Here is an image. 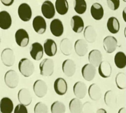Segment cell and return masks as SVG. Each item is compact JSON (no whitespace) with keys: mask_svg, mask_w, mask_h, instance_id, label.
Segmentation results:
<instances>
[{"mask_svg":"<svg viewBox=\"0 0 126 113\" xmlns=\"http://www.w3.org/2000/svg\"><path fill=\"white\" fill-rule=\"evenodd\" d=\"M73 91L77 99H82L86 96L87 87L85 83L82 81H78L73 86Z\"/></svg>","mask_w":126,"mask_h":113,"instance_id":"obj_17","label":"cell"},{"mask_svg":"<svg viewBox=\"0 0 126 113\" xmlns=\"http://www.w3.org/2000/svg\"><path fill=\"white\" fill-rule=\"evenodd\" d=\"M43 51L45 54L49 57H53L57 52V46L54 40L47 38L43 43Z\"/></svg>","mask_w":126,"mask_h":113,"instance_id":"obj_12","label":"cell"},{"mask_svg":"<svg viewBox=\"0 0 126 113\" xmlns=\"http://www.w3.org/2000/svg\"><path fill=\"white\" fill-rule=\"evenodd\" d=\"M81 113H94V109L91 103L87 101L83 104Z\"/></svg>","mask_w":126,"mask_h":113,"instance_id":"obj_38","label":"cell"},{"mask_svg":"<svg viewBox=\"0 0 126 113\" xmlns=\"http://www.w3.org/2000/svg\"><path fill=\"white\" fill-rule=\"evenodd\" d=\"M88 59L90 64L94 67H98L100 63L102 61V54L98 50H93L89 53Z\"/></svg>","mask_w":126,"mask_h":113,"instance_id":"obj_21","label":"cell"},{"mask_svg":"<svg viewBox=\"0 0 126 113\" xmlns=\"http://www.w3.org/2000/svg\"><path fill=\"white\" fill-rule=\"evenodd\" d=\"M14 113H28V112L26 107L21 104H18L14 109Z\"/></svg>","mask_w":126,"mask_h":113,"instance_id":"obj_40","label":"cell"},{"mask_svg":"<svg viewBox=\"0 0 126 113\" xmlns=\"http://www.w3.org/2000/svg\"><path fill=\"white\" fill-rule=\"evenodd\" d=\"M74 11L79 15L85 13L87 10V3L85 0H75Z\"/></svg>","mask_w":126,"mask_h":113,"instance_id":"obj_35","label":"cell"},{"mask_svg":"<svg viewBox=\"0 0 126 113\" xmlns=\"http://www.w3.org/2000/svg\"><path fill=\"white\" fill-rule=\"evenodd\" d=\"M12 25V18L7 11H0V28L3 30H7Z\"/></svg>","mask_w":126,"mask_h":113,"instance_id":"obj_22","label":"cell"},{"mask_svg":"<svg viewBox=\"0 0 126 113\" xmlns=\"http://www.w3.org/2000/svg\"><path fill=\"white\" fill-rule=\"evenodd\" d=\"M1 59L4 65L7 67H11L15 62V55L11 48L4 49L1 54Z\"/></svg>","mask_w":126,"mask_h":113,"instance_id":"obj_5","label":"cell"},{"mask_svg":"<svg viewBox=\"0 0 126 113\" xmlns=\"http://www.w3.org/2000/svg\"><path fill=\"white\" fill-rule=\"evenodd\" d=\"M89 97L92 101H98L102 97V91L100 87L96 83H93L88 88Z\"/></svg>","mask_w":126,"mask_h":113,"instance_id":"obj_23","label":"cell"},{"mask_svg":"<svg viewBox=\"0 0 126 113\" xmlns=\"http://www.w3.org/2000/svg\"><path fill=\"white\" fill-rule=\"evenodd\" d=\"M74 50L78 56L83 57L88 52V44L85 40H77L74 44Z\"/></svg>","mask_w":126,"mask_h":113,"instance_id":"obj_20","label":"cell"},{"mask_svg":"<svg viewBox=\"0 0 126 113\" xmlns=\"http://www.w3.org/2000/svg\"><path fill=\"white\" fill-rule=\"evenodd\" d=\"M1 3L5 6H11L14 3L13 0H1Z\"/></svg>","mask_w":126,"mask_h":113,"instance_id":"obj_41","label":"cell"},{"mask_svg":"<svg viewBox=\"0 0 126 113\" xmlns=\"http://www.w3.org/2000/svg\"><path fill=\"white\" fill-rule=\"evenodd\" d=\"M51 113H65V105L61 101H55L51 105Z\"/></svg>","mask_w":126,"mask_h":113,"instance_id":"obj_36","label":"cell"},{"mask_svg":"<svg viewBox=\"0 0 126 113\" xmlns=\"http://www.w3.org/2000/svg\"><path fill=\"white\" fill-rule=\"evenodd\" d=\"M91 15L94 20L99 21L103 18L104 16V9L101 4L94 3L91 7Z\"/></svg>","mask_w":126,"mask_h":113,"instance_id":"obj_27","label":"cell"},{"mask_svg":"<svg viewBox=\"0 0 126 113\" xmlns=\"http://www.w3.org/2000/svg\"><path fill=\"white\" fill-rule=\"evenodd\" d=\"M55 11L61 15H64L68 13L69 9L68 3L66 0H56L55 4Z\"/></svg>","mask_w":126,"mask_h":113,"instance_id":"obj_29","label":"cell"},{"mask_svg":"<svg viewBox=\"0 0 126 113\" xmlns=\"http://www.w3.org/2000/svg\"><path fill=\"white\" fill-rule=\"evenodd\" d=\"M18 100L20 104L27 107L32 103V96L28 89L26 88H22L18 93Z\"/></svg>","mask_w":126,"mask_h":113,"instance_id":"obj_14","label":"cell"},{"mask_svg":"<svg viewBox=\"0 0 126 113\" xmlns=\"http://www.w3.org/2000/svg\"><path fill=\"white\" fill-rule=\"evenodd\" d=\"M16 43L20 47H26L29 44L30 38L28 32L24 28L18 29L15 34Z\"/></svg>","mask_w":126,"mask_h":113,"instance_id":"obj_4","label":"cell"},{"mask_svg":"<svg viewBox=\"0 0 126 113\" xmlns=\"http://www.w3.org/2000/svg\"><path fill=\"white\" fill-rule=\"evenodd\" d=\"M106 26H107L108 31L110 32V33L117 34L120 30V22L117 18L114 17H111L108 19Z\"/></svg>","mask_w":126,"mask_h":113,"instance_id":"obj_28","label":"cell"},{"mask_svg":"<svg viewBox=\"0 0 126 113\" xmlns=\"http://www.w3.org/2000/svg\"><path fill=\"white\" fill-rule=\"evenodd\" d=\"M115 81L119 89L123 90L126 88V75L124 72H120L116 75Z\"/></svg>","mask_w":126,"mask_h":113,"instance_id":"obj_34","label":"cell"},{"mask_svg":"<svg viewBox=\"0 0 126 113\" xmlns=\"http://www.w3.org/2000/svg\"><path fill=\"white\" fill-rule=\"evenodd\" d=\"M33 112L34 113H49V110L45 103L39 102L35 104Z\"/></svg>","mask_w":126,"mask_h":113,"instance_id":"obj_37","label":"cell"},{"mask_svg":"<svg viewBox=\"0 0 126 113\" xmlns=\"http://www.w3.org/2000/svg\"><path fill=\"white\" fill-rule=\"evenodd\" d=\"M18 70L20 73L25 77H29L33 75L35 71V66L30 59L24 57L18 62Z\"/></svg>","mask_w":126,"mask_h":113,"instance_id":"obj_1","label":"cell"},{"mask_svg":"<svg viewBox=\"0 0 126 113\" xmlns=\"http://www.w3.org/2000/svg\"><path fill=\"white\" fill-rule=\"evenodd\" d=\"M54 89L58 95L63 96L67 93L68 84L64 78L59 77L54 82Z\"/></svg>","mask_w":126,"mask_h":113,"instance_id":"obj_18","label":"cell"},{"mask_svg":"<svg viewBox=\"0 0 126 113\" xmlns=\"http://www.w3.org/2000/svg\"><path fill=\"white\" fill-rule=\"evenodd\" d=\"M103 47L108 54L113 53L118 47V40L112 36H107L103 39Z\"/></svg>","mask_w":126,"mask_h":113,"instance_id":"obj_11","label":"cell"},{"mask_svg":"<svg viewBox=\"0 0 126 113\" xmlns=\"http://www.w3.org/2000/svg\"><path fill=\"white\" fill-rule=\"evenodd\" d=\"M70 25L72 30L76 33H81L84 29L83 20L79 15H74L71 18Z\"/></svg>","mask_w":126,"mask_h":113,"instance_id":"obj_19","label":"cell"},{"mask_svg":"<svg viewBox=\"0 0 126 113\" xmlns=\"http://www.w3.org/2000/svg\"><path fill=\"white\" fill-rule=\"evenodd\" d=\"M96 113H107L106 111L104 109H99L96 111Z\"/></svg>","mask_w":126,"mask_h":113,"instance_id":"obj_42","label":"cell"},{"mask_svg":"<svg viewBox=\"0 0 126 113\" xmlns=\"http://www.w3.org/2000/svg\"><path fill=\"white\" fill-rule=\"evenodd\" d=\"M0 43H1V39H0Z\"/></svg>","mask_w":126,"mask_h":113,"instance_id":"obj_45","label":"cell"},{"mask_svg":"<svg viewBox=\"0 0 126 113\" xmlns=\"http://www.w3.org/2000/svg\"><path fill=\"white\" fill-rule=\"evenodd\" d=\"M83 36H84L85 40L87 42L93 43V42L96 41V37H97L96 30L93 26H87L86 27L84 28Z\"/></svg>","mask_w":126,"mask_h":113,"instance_id":"obj_25","label":"cell"},{"mask_svg":"<svg viewBox=\"0 0 126 113\" xmlns=\"http://www.w3.org/2000/svg\"><path fill=\"white\" fill-rule=\"evenodd\" d=\"M72 43L70 41V40L65 38H63L61 41L60 43V49L61 52L64 56H70L72 51Z\"/></svg>","mask_w":126,"mask_h":113,"instance_id":"obj_30","label":"cell"},{"mask_svg":"<svg viewBox=\"0 0 126 113\" xmlns=\"http://www.w3.org/2000/svg\"><path fill=\"white\" fill-rule=\"evenodd\" d=\"M83 103L79 99L74 98L69 103V109L71 113H81Z\"/></svg>","mask_w":126,"mask_h":113,"instance_id":"obj_33","label":"cell"},{"mask_svg":"<svg viewBox=\"0 0 126 113\" xmlns=\"http://www.w3.org/2000/svg\"><path fill=\"white\" fill-rule=\"evenodd\" d=\"M5 85L11 89H15L17 87L19 82V76L15 70H9L4 76Z\"/></svg>","mask_w":126,"mask_h":113,"instance_id":"obj_3","label":"cell"},{"mask_svg":"<svg viewBox=\"0 0 126 113\" xmlns=\"http://www.w3.org/2000/svg\"><path fill=\"white\" fill-rule=\"evenodd\" d=\"M106 3L109 9L112 11H116L120 7V1L119 0H107Z\"/></svg>","mask_w":126,"mask_h":113,"instance_id":"obj_39","label":"cell"},{"mask_svg":"<svg viewBox=\"0 0 126 113\" xmlns=\"http://www.w3.org/2000/svg\"><path fill=\"white\" fill-rule=\"evenodd\" d=\"M104 101L106 106L110 107H114L117 104V97L114 91L109 90L104 94Z\"/></svg>","mask_w":126,"mask_h":113,"instance_id":"obj_31","label":"cell"},{"mask_svg":"<svg viewBox=\"0 0 126 113\" xmlns=\"http://www.w3.org/2000/svg\"><path fill=\"white\" fill-rule=\"evenodd\" d=\"M44 51L42 44L39 42H33L30 47V54L32 58L35 61H39L43 57Z\"/></svg>","mask_w":126,"mask_h":113,"instance_id":"obj_10","label":"cell"},{"mask_svg":"<svg viewBox=\"0 0 126 113\" xmlns=\"http://www.w3.org/2000/svg\"><path fill=\"white\" fill-rule=\"evenodd\" d=\"M41 11L42 15L47 19H53L55 15V5L51 1H45L41 7Z\"/></svg>","mask_w":126,"mask_h":113,"instance_id":"obj_9","label":"cell"},{"mask_svg":"<svg viewBox=\"0 0 126 113\" xmlns=\"http://www.w3.org/2000/svg\"><path fill=\"white\" fill-rule=\"evenodd\" d=\"M50 30L53 36L60 37L64 33V25L63 22L59 19H53L50 23Z\"/></svg>","mask_w":126,"mask_h":113,"instance_id":"obj_13","label":"cell"},{"mask_svg":"<svg viewBox=\"0 0 126 113\" xmlns=\"http://www.w3.org/2000/svg\"><path fill=\"white\" fill-rule=\"evenodd\" d=\"M96 68L90 63H87L81 68V74L85 80L87 81H92L96 75Z\"/></svg>","mask_w":126,"mask_h":113,"instance_id":"obj_16","label":"cell"},{"mask_svg":"<svg viewBox=\"0 0 126 113\" xmlns=\"http://www.w3.org/2000/svg\"><path fill=\"white\" fill-rule=\"evenodd\" d=\"M114 63L119 69H124L126 66V56L123 52H118L114 56Z\"/></svg>","mask_w":126,"mask_h":113,"instance_id":"obj_32","label":"cell"},{"mask_svg":"<svg viewBox=\"0 0 126 113\" xmlns=\"http://www.w3.org/2000/svg\"><path fill=\"white\" fill-rule=\"evenodd\" d=\"M55 63L54 61L50 58H46L42 60L39 63V70L40 74L45 77H49L54 73Z\"/></svg>","mask_w":126,"mask_h":113,"instance_id":"obj_2","label":"cell"},{"mask_svg":"<svg viewBox=\"0 0 126 113\" xmlns=\"http://www.w3.org/2000/svg\"><path fill=\"white\" fill-rule=\"evenodd\" d=\"M98 67V73L102 78H108L112 75V66L108 61H102Z\"/></svg>","mask_w":126,"mask_h":113,"instance_id":"obj_24","label":"cell"},{"mask_svg":"<svg viewBox=\"0 0 126 113\" xmlns=\"http://www.w3.org/2000/svg\"><path fill=\"white\" fill-rule=\"evenodd\" d=\"M0 113H1V111H0Z\"/></svg>","mask_w":126,"mask_h":113,"instance_id":"obj_46","label":"cell"},{"mask_svg":"<svg viewBox=\"0 0 126 113\" xmlns=\"http://www.w3.org/2000/svg\"><path fill=\"white\" fill-rule=\"evenodd\" d=\"M118 113H126V109L125 107L121 108V109L118 111Z\"/></svg>","mask_w":126,"mask_h":113,"instance_id":"obj_43","label":"cell"},{"mask_svg":"<svg viewBox=\"0 0 126 113\" xmlns=\"http://www.w3.org/2000/svg\"><path fill=\"white\" fill-rule=\"evenodd\" d=\"M18 17L24 22H28L32 16V11L30 6L26 3H22L18 8Z\"/></svg>","mask_w":126,"mask_h":113,"instance_id":"obj_6","label":"cell"},{"mask_svg":"<svg viewBox=\"0 0 126 113\" xmlns=\"http://www.w3.org/2000/svg\"><path fill=\"white\" fill-rule=\"evenodd\" d=\"M32 26L35 32L39 34H44L47 29V23L45 19L40 15H37L34 17L32 22Z\"/></svg>","mask_w":126,"mask_h":113,"instance_id":"obj_8","label":"cell"},{"mask_svg":"<svg viewBox=\"0 0 126 113\" xmlns=\"http://www.w3.org/2000/svg\"><path fill=\"white\" fill-rule=\"evenodd\" d=\"M14 110L13 101L9 97H3L0 101L1 113H12Z\"/></svg>","mask_w":126,"mask_h":113,"instance_id":"obj_26","label":"cell"},{"mask_svg":"<svg viewBox=\"0 0 126 113\" xmlns=\"http://www.w3.org/2000/svg\"><path fill=\"white\" fill-rule=\"evenodd\" d=\"M62 69L63 73L67 77H72L76 71V65L75 61L70 59L64 60L62 64Z\"/></svg>","mask_w":126,"mask_h":113,"instance_id":"obj_15","label":"cell"},{"mask_svg":"<svg viewBox=\"0 0 126 113\" xmlns=\"http://www.w3.org/2000/svg\"><path fill=\"white\" fill-rule=\"evenodd\" d=\"M33 90L35 95L37 97L42 98L47 95L48 87L45 81L41 79H37L33 83Z\"/></svg>","mask_w":126,"mask_h":113,"instance_id":"obj_7","label":"cell"},{"mask_svg":"<svg viewBox=\"0 0 126 113\" xmlns=\"http://www.w3.org/2000/svg\"><path fill=\"white\" fill-rule=\"evenodd\" d=\"M126 7L124 8V11H123V19L125 22H126Z\"/></svg>","mask_w":126,"mask_h":113,"instance_id":"obj_44","label":"cell"}]
</instances>
